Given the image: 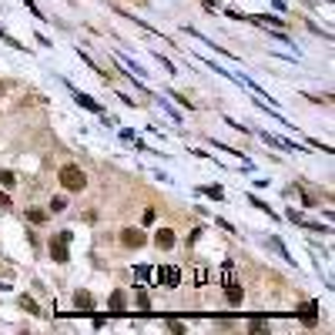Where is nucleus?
Returning a JSON list of instances; mask_svg holds the SVG:
<instances>
[{"label": "nucleus", "mask_w": 335, "mask_h": 335, "mask_svg": "<svg viewBox=\"0 0 335 335\" xmlns=\"http://www.w3.org/2000/svg\"><path fill=\"white\" fill-rule=\"evenodd\" d=\"M60 184H64L67 191H84L88 188V174H84L78 164H64L60 168Z\"/></svg>", "instance_id": "1"}, {"label": "nucleus", "mask_w": 335, "mask_h": 335, "mask_svg": "<svg viewBox=\"0 0 335 335\" xmlns=\"http://www.w3.org/2000/svg\"><path fill=\"white\" fill-rule=\"evenodd\" d=\"M154 278H158V285L178 288V285H181V272H178V268H171V265H164V268H158V272H154Z\"/></svg>", "instance_id": "2"}, {"label": "nucleus", "mask_w": 335, "mask_h": 335, "mask_svg": "<svg viewBox=\"0 0 335 335\" xmlns=\"http://www.w3.org/2000/svg\"><path fill=\"white\" fill-rule=\"evenodd\" d=\"M295 315H298L305 325H315L318 322V302H302L298 308H295Z\"/></svg>", "instance_id": "3"}, {"label": "nucleus", "mask_w": 335, "mask_h": 335, "mask_svg": "<svg viewBox=\"0 0 335 335\" xmlns=\"http://www.w3.org/2000/svg\"><path fill=\"white\" fill-rule=\"evenodd\" d=\"M50 258H54V262H60V265L67 262V242L60 238V234H57L54 242H50Z\"/></svg>", "instance_id": "4"}, {"label": "nucleus", "mask_w": 335, "mask_h": 335, "mask_svg": "<svg viewBox=\"0 0 335 335\" xmlns=\"http://www.w3.org/2000/svg\"><path fill=\"white\" fill-rule=\"evenodd\" d=\"M121 242H124L128 248H141V245H144V232H138V228H128V232L121 234Z\"/></svg>", "instance_id": "5"}, {"label": "nucleus", "mask_w": 335, "mask_h": 335, "mask_svg": "<svg viewBox=\"0 0 335 335\" xmlns=\"http://www.w3.org/2000/svg\"><path fill=\"white\" fill-rule=\"evenodd\" d=\"M74 305H78V312H94V298H90V292H74Z\"/></svg>", "instance_id": "6"}, {"label": "nucleus", "mask_w": 335, "mask_h": 335, "mask_svg": "<svg viewBox=\"0 0 335 335\" xmlns=\"http://www.w3.org/2000/svg\"><path fill=\"white\" fill-rule=\"evenodd\" d=\"M154 245L164 248V252H168V248H174V232H171V228H161V232L154 234Z\"/></svg>", "instance_id": "7"}, {"label": "nucleus", "mask_w": 335, "mask_h": 335, "mask_svg": "<svg viewBox=\"0 0 335 335\" xmlns=\"http://www.w3.org/2000/svg\"><path fill=\"white\" fill-rule=\"evenodd\" d=\"M74 100H78L80 108H88V111H94V114H100V104L94 98H88V94H80V90H74Z\"/></svg>", "instance_id": "8"}, {"label": "nucleus", "mask_w": 335, "mask_h": 335, "mask_svg": "<svg viewBox=\"0 0 335 335\" xmlns=\"http://www.w3.org/2000/svg\"><path fill=\"white\" fill-rule=\"evenodd\" d=\"M224 298H228V305H242V298H245V292H242V285H228V292H224Z\"/></svg>", "instance_id": "9"}, {"label": "nucleus", "mask_w": 335, "mask_h": 335, "mask_svg": "<svg viewBox=\"0 0 335 335\" xmlns=\"http://www.w3.org/2000/svg\"><path fill=\"white\" fill-rule=\"evenodd\" d=\"M111 315H124V292L111 295Z\"/></svg>", "instance_id": "10"}, {"label": "nucleus", "mask_w": 335, "mask_h": 335, "mask_svg": "<svg viewBox=\"0 0 335 335\" xmlns=\"http://www.w3.org/2000/svg\"><path fill=\"white\" fill-rule=\"evenodd\" d=\"M222 278H224V285H238V275H234V265H232V262H228V265H224Z\"/></svg>", "instance_id": "11"}, {"label": "nucleus", "mask_w": 335, "mask_h": 335, "mask_svg": "<svg viewBox=\"0 0 335 335\" xmlns=\"http://www.w3.org/2000/svg\"><path fill=\"white\" fill-rule=\"evenodd\" d=\"M27 222H34V224L47 222V212H40V208H30V212H27Z\"/></svg>", "instance_id": "12"}, {"label": "nucleus", "mask_w": 335, "mask_h": 335, "mask_svg": "<svg viewBox=\"0 0 335 335\" xmlns=\"http://www.w3.org/2000/svg\"><path fill=\"white\" fill-rule=\"evenodd\" d=\"M0 184H4V188H14V184H17V174H14V171H0Z\"/></svg>", "instance_id": "13"}, {"label": "nucleus", "mask_w": 335, "mask_h": 335, "mask_svg": "<svg viewBox=\"0 0 335 335\" xmlns=\"http://www.w3.org/2000/svg\"><path fill=\"white\" fill-rule=\"evenodd\" d=\"M194 285H208V268H204V265L194 268Z\"/></svg>", "instance_id": "14"}, {"label": "nucleus", "mask_w": 335, "mask_h": 335, "mask_svg": "<svg viewBox=\"0 0 335 335\" xmlns=\"http://www.w3.org/2000/svg\"><path fill=\"white\" fill-rule=\"evenodd\" d=\"M255 20L258 24H272V27H278V30L285 27V20H282V17H268V14H265V17H255Z\"/></svg>", "instance_id": "15"}, {"label": "nucleus", "mask_w": 335, "mask_h": 335, "mask_svg": "<svg viewBox=\"0 0 335 335\" xmlns=\"http://www.w3.org/2000/svg\"><path fill=\"white\" fill-rule=\"evenodd\" d=\"M64 208H67V198H64V194L50 198V212H64Z\"/></svg>", "instance_id": "16"}, {"label": "nucleus", "mask_w": 335, "mask_h": 335, "mask_svg": "<svg viewBox=\"0 0 335 335\" xmlns=\"http://www.w3.org/2000/svg\"><path fill=\"white\" fill-rule=\"evenodd\" d=\"M20 308H27V312H40V308H37V302H34L30 295H20Z\"/></svg>", "instance_id": "17"}, {"label": "nucleus", "mask_w": 335, "mask_h": 335, "mask_svg": "<svg viewBox=\"0 0 335 335\" xmlns=\"http://www.w3.org/2000/svg\"><path fill=\"white\" fill-rule=\"evenodd\" d=\"M288 218H292V222H298V224H305V218H302V214H295V208L288 212ZM308 228H312V232H325V228H318V224H308Z\"/></svg>", "instance_id": "18"}, {"label": "nucleus", "mask_w": 335, "mask_h": 335, "mask_svg": "<svg viewBox=\"0 0 335 335\" xmlns=\"http://www.w3.org/2000/svg\"><path fill=\"white\" fill-rule=\"evenodd\" d=\"M138 305H141V312H148V308H151V302H148L144 292H138Z\"/></svg>", "instance_id": "19"}, {"label": "nucleus", "mask_w": 335, "mask_h": 335, "mask_svg": "<svg viewBox=\"0 0 335 335\" xmlns=\"http://www.w3.org/2000/svg\"><path fill=\"white\" fill-rule=\"evenodd\" d=\"M0 208H10V198H7V194H0Z\"/></svg>", "instance_id": "20"}]
</instances>
